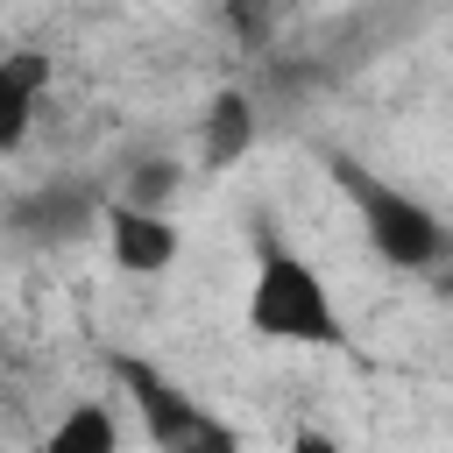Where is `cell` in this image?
I'll return each instance as SVG.
<instances>
[{"label":"cell","instance_id":"obj_1","mask_svg":"<svg viewBox=\"0 0 453 453\" xmlns=\"http://www.w3.org/2000/svg\"><path fill=\"white\" fill-rule=\"evenodd\" d=\"M248 326L276 347H340L347 340V319L326 290V276L290 255V248H269L262 269H255V290H248Z\"/></svg>","mask_w":453,"mask_h":453},{"label":"cell","instance_id":"obj_2","mask_svg":"<svg viewBox=\"0 0 453 453\" xmlns=\"http://www.w3.org/2000/svg\"><path fill=\"white\" fill-rule=\"evenodd\" d=\"M333 177L347 184L354 219H361L368 248H375L389 269H432V262H446V226H439V212H432L425 198L396 191L389 177L361 170L354 156H333Z\"/></svg>","mask_w":453,"mask_h":453},{"label":"cell","instance_id":"obj_3","mask_svg":"<svg viewBox=\"0 0 453 453\" xmlns=\"http://www.w3.org/2000/svg\"><path fill=\"white\" fill-rule=\"evenodd\" d=\"M113 375L134 389V403H142V425H149V439L156 446H170V453H184V446H205V453H226L234 446V425H212L177 382H163L156 368H142V361H113Z\"/></svg>","mask_w":453,"mask_h":453},{"label":"cell","instance_id":"obj_4","mask_svg":"<svg viewBox=\"0 0 453 453\" xmlns=\"http://www.w3.org/2000/svg\"><path fill=\"white\" fill-rule=\"evenodd\" d=\"M99 226H106V248H113V262H120L127 276H163V269L184 255L177 219L156 212V205H127V198H113V205L99 212Z\"/></svg>","mask_w":453,"mask_h":453},{"label":"cell","instance_id":"obj_5","mask_svg":"<svg viewBox=\"0 0 453 453\" xmlns=\"http://www.w3.org/2000/svg\"><path fill=\"white\" fill-rule=\"evenodd\" d=\"M99 191L92 184H35L28 198H14V212H7V226L21 234V241H78V234H92L99 226Z\"/></svg>","mask_w":453,"mask_h":453},{"label":"cell","instance_id":"obj_6","mask_svg":"<svg viewBox=\"0 0 453 453\" xmlns=\"http://www.w3.org/2000/svg\"><path fill=\"white\" fill-rule=\"evenodd\" d=\"M42 92H50V57H42V50H7V57H0V156L21 149Z\"/></svg>","mask_w":453,"mask_h":453},{"label":"cell","instance_id":"obj_7","mask_svg":"<svg viewBox=\"0 0 453 453\" xmlns=\"http://www.w3.org/2000/svg\"><path fill=\"white\" fill-rule=\"evenodd\" d=\"M248 149H255V99H248V92H219V99L205 106L198 156H205V170H226V163H241Z\"/></svg>","mask_w":453,"mask_h":453},{"label":"cell","instance_id":"obj_8","mask_svg":"<svg viewBox=\"0 0 453 453\" xmlns=\"http://www.w3.org/2000/svg\"><path fill=\"white\" fill-rule=\"evenodd\" d=\"M120 425L106 403H71L57 425H50V453H113Z\"/></svg>","mask_w":453,"mask_h":453},{"label":"cell","instance_id":"obj_9","mask_svg":"<svg viewBox=\"0 0 453 453\" xmlns=\"http://www.w3.org/2000/svg\"><path fill=\"white\" fill-rule=\"evenodd\" d=\"M177 184H184V170H177L170 156H134L113 198H127V205H156V212H170V205H177Z\"/></svg>","mask_w":453,"mask_h":453}]
</instances>
